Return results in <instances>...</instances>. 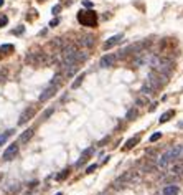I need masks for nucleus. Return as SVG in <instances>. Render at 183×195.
I'll list each match as a JSON object with an SVG mask.
<instances>
[{
	"instance_id": "f257e3e1",
	"label": "nucleus",
	"mask_w": 183,
	"mask_h": 195,
	"mask_svg": "<svg viewBox=\"0 0 183 195\" xmlns=\"http://www.w3.org/2000/svg\"><path fill=\"white\" fill-rule=\"evenodd\" d=\"M167 81H168V76L160 75V73H157V71H152V73H149L147 79L140 86V93L142 94H154L155 91L162 89L163 84H165Z\"/></svg>"
},
{
	"instance_id": "f03ea898",
	"label": "nucleus",
	"mask_w": 183,
	"mask_h": 195,
	"mask_svg": "<svg viewBox=\"0 0 183 195\" xmlns=\"http://www.w3.org/2000/svg\"><path fill=\"white\" fill-rule=\"evenodd\" d=\"M61 75H54L53 76V79H51V83L48 84V88H46L45 91L40 94V101H48L50 98H53L56 93H58V89H59V84H61Z\"/></svg>"
},
{
	"instance_id": "7ed1b4c3",
	"label": "nucleus",
	"mask_w": 183,
	"mask_h": 195,
	"mask_svg": "<svg viewBox=\"0 0 183 195\" xmlns=\"http://www.w3.org/2000/svg\"><path fill=\"white\" fill-rule=\"evenodd\" d=\"M78 22L83 27H97V15L94 10H81L78 12Z\"/></svg>"
},
{
	"instance_id": "20e7f679",
	"label": "nucleus",
	"mask_w": 183,
	"mask_h": 195,
	"mask_svg": "<svg viewBox=\"0 0 183 195\" xmlns=\"http://www.w3.org/2000/svg\"><path fill=\"white\" fill-rule=\"evenodd\" d=\"M26 61L30 65H33V66H43V65H46L50 61V56L46 53H41V51H31L26 56Z\"/></svg>"
},
{
	"instance_id": "39448f33",
	"label": "nucleus",
	"mask_w": 183,
	"mask_h": 195,
	"mask_svg": "<svg viewBox=\"0 0 183 195\" xmlns=\"http://www.w3.org/2000/svg\"><path fill=\"white\" fill-rule=\"evenodd\" d=\"M35 112H36V106H28V108L20 114V117H18V126L26 124V122L35 116Z\"/></svg>"
},
{
	"instance_id": "423d86ee",
	"label": "nucleus",
	"mask_w": 183,
	"mask_h": 195,
	"mask_svg": "<svg viewBox=\"0 0 183 195\" xmlns=\"http://www.w3.org/2000/svg\"><path fill=\"white\" fill-rule=\"evenodd\" d=\"M130 178H132V172H124L121 177H117L116 180H114V183H112L114 189H122V187H125L130 182Z\"/></svg>"
},
{
	"instance_id": "0eeeda50",
	"label": "nucleus",
	"mask_w": 183,
	"mask_h": 195,
	"mask_svg": "<svg viewBox=\"0 0 183 195\" xmlns=\"http://www.w3.org/2000/svg\"><path fill=\"white\" fill-rule=\"evenodd\" d=\"M116 61H117V56H116V55L107 53V55H104V56H101L99 66L101 68H111V66H114V63H116Z\"/></svg>"
},
{
	"instance_id": "6e6552de",
	"label": "nucleus",
	"mask_w": 183,
	"mask_h": 195,
	"mask_svg": "<svg viewBox=\"0 0 183 195\" xmlns=\"http://www.w3.org/2000/svg\"><path fill=\"white\" fill-rule=\"evenodd\" d=\"M17 154H18V144H10L7 149H5L4 152V160H13V159L17 157Z\"/></svg>"
},
{
	"instance_id": "1a4fd4ad",
	"label": "nucleus",
	"mask_w": 183,
	"mask_h": 195,
	"mask_svg": "<svg viewBox=\"0 0 183 195\" xmlns=\"http://www.w3.org/2000/svg\"><path fill=\"white\" fill-rule=\"evenodd\" d=\"M122 38H124V35H122V33L114 35V37H111L109 40H106L104 45H102V48H104V50H109V48H112L114 45H119V43L122 42Z\"/></svg>"
},
{
	"instance_id": "9d476101",
	"label": "nucleus",
	"mask_w": 183,
	"mask_h": 195,
	"mask_svg": "<svg viewBox=\"0 0 183 195\" xmlns=\"http://www.w3.org/2000/svg\"><path fill=\"white\" fill-rule=\"evenodd\" d=\"M33 134H35V129L33 127H28L26 131H23V132H21L20 137H18V142H20V144H26V142H28L30 139L33 137Z\"/></svg>"
},
{
	"instance_id": "9b49d317",
	"label": "nucleus",
	"mask_w": 183,
	"mask_h": 195,
	"mask_svg": "<svg viewBox=\"0 0 183 195\" xmlns=\"http://www.w3.org/2000/svg\"><path fill=\"white\" fill-rule=\"evenodd\" d=\"M79 45L81 46H84V48H91L92 45H94V37H92V35H83V37H81V40H79Z\"/></svg>"
},
{
	"instance_id": "f8f14e48",
	"label": "nucleus",
	"mask_w": 183,
	"mask_h": 195,
	"mask_svg": "<svg viewBox=\"0 0 183 195\" xmlns=\"http://www.w3.org/2000/svg\"><path fill=\"white\" fill-rule=\"evenodd\" d=\"M92 152H94V149H92V147H87V149H84L83 154H81V157H79V160L76 162V167H81V165H83L84 162L87 160V157H91V155H92Z\"/></svg>"
},
{
	"instance_id": "ddd939ff",
	"label": "nucleus",
	"mask_w": 183,
	"mask_h": 195,
	"mask_svg": "<svg viewBox=\"0 0 183 195\" xmlns=\"http://www.w3.org/2000/svg\"><path fill=\"white\" fill-rule=\"evenodd\" d=\"M183 152V145H173V147H170V149L167 150V154L170 155V159L173 160V159H178L180 155H182Z\"/></svg>"
},
{
	"instance_id": "4468645a",
	"label": "nucleus",
	"mask_w": 183,
	"mask_h": 195,
	"mask_svg": "<svg viewBox=\"0 0 183 195\" xmlns=\"http://www.w3.org/2000/svg\"><path fill=\"white\" fill-rule=\"evenodd\" d=\"M140 141V134H135L134 137H130V139H127V142H125V145L122 147V150H130L134 147V145L137 144V142Z\"/></svg>"
},
{
	"instance_id": "2eb2a0df",
	"label": "nucleus",
	"mask_w": 183,
	"mask_h": 195,
	"mask_svg": "<svg viewBox=\"0 0 183 195\" xmlns=\"http://www.w3.org/2000/svg\"><path fill=\"white\" fill-rule=\"evenodd\" d=\"M178 192H180L178 185H167L162 190V195H178Z\"/></svg>"
},
{
	"instance_id": "dca6fc26",
	"label": "nucleus",
	"mask_w": 183,
	"mask_h": 195,
	"mask_svg": "<svg viewBox=\"0 0 183 195\" xmlns=\"http://www.w3.org/2000/svg\"><path fill=\"white\" fill-rule=\"evenodd\" d=\"M170 174L177 175V177H180V175H183V162H177L173 167H172Z\"/></svg>"
},
{
	"instance_id": "f3484780",
	"label": "nucleus",
	"mask_w": 183,
	"mask_h": 195,
	"mask_svg": "<svg viewBox=\"0 0 183 195\" xmlns=\"http://www.w3.org/2000/svg\"><path fill=\"white\" fill-rule=\"evenodd\" d=\"M137 116H139L137 108H130L129 111H127V114H125V119H127V121H134V119H137Z\"/></svg>"
},
{
	"instance_id": "a211bd4d",
	"label": "nucleus",
	"mask_w": 183,
	"mask_h": 195,
	"mask_svg": "<svg viewBox=\"0 0 183 195\" xmlns=\"http://www.w3.org/2000/svg\"><path fill=\"white\" fill-rule=\"evenodd\" d=\"M84 78H86V75H84V73H81L79 76H76V79L73 81V84H71V89H76V88L81 86V83L84 81Z\"/></svg>"
},
{
	"instance_id": "6ab92c4d",
	"label": "nucleus",
	"mask_w": 183,
	"mask_h": 195,
	"mask_svg": "<svg viewBox=\"0 0 183 195\" xmlns=\"http://www.w3.org/2000/svg\"><path fill=\"white\" fill-rule=\"evenodd\" d=\"M173 116H175V111H172V109H170V111L163 112L158 121H160V124H163V122H167V121H170V117H173Z\"/></svg>"
},
{
	"instance_id": "aec40b11",
	"label": "nucleus",
	"mask_w": 183,
	"mask_h": 195,
	"mask_svg": "<svg viewBox=\"0 0 183 195\" xmlns=\"http://www.w3.org/2000/svg\"><path fill=\"white\" fill-rule=\"evenodd\" d=\"M13 134V129H9V131H5L4 134H0V145H4L5 142L9 141V137Z\"/></svg>"
},
{
	"instance_id": "412c9836",
	"label": "nucleus",
	"mask_w": 183,
	"mask_h": 195,
	"mask_svg": "<svg viewBox=\"0 0 183 195\" xmlns=\"http://www.w3.org/2000/svg\"><path fill=\"white\" fill-rule=\"evenodd\" d=\"M0 51L4 55H9L10 51H13V45H10V43H5V45L0 46Z\"/></svg>"
},
{
	"instance_id": "4be33fe9",
	"label": "nucleus",
	"mask_w": 183,
	"mask_h": 195,
	"mask_svg": "<svg viewBox=\"0 0 183 195\" xmlns=\"http://www.w3.org/2000/svg\"><path fill=\"white\" fill-rule=\"evenodd\" d=\"M68 174H69V169H64V170L61 172V174L56 175V180H64V178L68 177Z\"/></svg>"
},
{
	"instance_id": "5701e85b",
	"label": "nucleus",
	"mask_w": 183,
	"mask_h": 195,
	"mask_svg": "<svg viewBox=\"0 0 183 195\" xmlns=\"http://www.w3.org/2000/svg\"><path fill=\"white\" fill-rule=\"evenodd\" d=\"M160 137H162V132H155V134H152V136H150V142H157L158 139H160Z\"/></svg>"
},
{
	"instance_id": "b1692460",
	"label": "nucleus",
	"mask_w": 183,
	"mask_h": 195,
	"mask_svg": "<svg viewBox=\"0 0 183 195\" xmlns=\"http://www.w3.org/2000/svg\"><path fill=\"white\" fill-rule=\"evenodd\" d=\"M59 12H61V4H59V5H54L53 9H51V13H53V15H58Z\"/></svg>"
},
{
	"instance_id": "393cba45",
	"label": "nucleus",
	"mask_w": 183,
	"mask_h": 195,
	"mask_svg": "<svg viewBox=\"0 0 183 195\" xmlns=\"http://www.w3.org/2000/svg\"><path fill=\"white\" fill-rule=\"evenodd\" d=\"M96 169H97V164H91V165L86 169V172H87V174H92V172H94Z\"/></svg>"
},
{
	"instance_id": "a878e982",
	"label": "nucleus",
	"mask_w": 183,
	"mask_h": 195,
	"mask_svg": "<svg viewBox=\"0 0 183 195\" xmlns=\"http://www.w3.org/2000/svg\"><path fill=\"white\" fill-rule=\"evenodd\" d=\"M23 32H25V27H18L17 30H13L12 33H13V35H21Z\"/></svg>"
},
{
	"instance_id": "bb28decb",
	"label": "nucleus",
	"mask_w": 183,
	"mask_h": 195,
	"mask_svg": "<svg viewBox=\"0 0 183 195\" xmlns=\"http://www.w3.org/2000/svg\"><path fill=\"white\" fill-rule=\"evenodd\" d=\"M7 23H9V17H0V27H5L7 25Z\"/></svg>"
},
{
	"instance_id": "cd10ccee",
	"label": "nucleus",
	"mask_w": 183,
	"mask_h": 195,
	"mask_svg": "<svg viewBox=\"0 0 183 195\" xmlns=\"http://www.w3.org/2000/svg\"><path fill=\"white\" fill-rule=\"evenodd\" d=\"M83 5L86 9H92V2H89V0H83Z\"/></svg>"
},
{
	"instance_id": "c85d7f7f",
	"label": "nucleus",
	"mask_w": 183,
	"mask_h": 195,
	"mask_svg": "<svg viewBox=\"0 0 183 195\" xmlns=\"http://www.w3.org/2000/svg\"><path fill=\"white\" fill-rule=\"evenodd\" d=\"M51 112H53V109H48V111H45V112H43V119H45V117H48V116H51Z\"/></svg>"
},
{
	"instance_id": "c756f323",
	"label": "nucleus",
	"mask_w": 183,
	"mask_h": 195,
	"mask_svg": "<svg viewBox=\"0 0 183 195\" xmlns=\"http://www.w3.org/2000/svg\"><path fill=\"white\" fill-rule=\"evenodd\" d=\"M58 23H59V20H58V18H53V20L50 22V27H56Z\"/></svg>"
},
{
	"instance_id": "7c9ffc66",
	"label": "nucleus",
	"mask_w": 183,
	"mask_h": 195,
	"mask_svg": "<svg viewBox=\"0 0 183 195\" xmlns=\"http://www.w3.org/2000/svg\"><path fill=\"white\" fill-rule=\"evenodd\" d=\"M145 103H147L145 98H139V99H137V104H145Z\"/></svg>"
},
{
	"instance_id": "2f4dec72",
	"label": "nucleus",
	"mask_w": 183,
	"mask_h": 195,
	"mask_svg": "<svg viewBox=\"0 0 183 195\" xmlns=\"http://www.w3.org/2000/svg\"><path fill=\"white\" fill-rule=\"evenodd\" d=\"M5 76H7V75H5V71H0V83L5 79Z\"/></svg>"
},
{
	"instance_id": "473e14b6",
	"label": "nucleus",
	"mask_w": 183,
	"mask_h": 195,
	"mask_svg": "<svg viewBox=\"0 0 183 195\" xmlns=\"http://www.w3.org/2000/svg\"><path fill=\"white\" fill-rule=\"evenodd\" d=\"M4 4H5V0H0V9L4 7Z\"/></svg>"
},
{
	"instance_id": "72a5a7b5",
	"label": "nucleus",
	"mask_w": 183,
	"mask_h": 195,
	"mask_svg": "<svg viewBox=\"0 0 183 195\" xmlns=\"http://www.w3.org/2000/svg\"><path fill=\"white\" fill-rule=\"evenodd\" d=\"M56 195H63V194H61V192H58V194H56Z\"/></svg>"
},
{
	"instance_id": "f704fd0d",
	"label": "nucleus",
	"mask_w": 183,
	"mask_h": 195,
	"mask_svg": "<svg viewBox=\"0 0 183 195\" xmlns=\"http://www.w3.org/2000/svg\"><path fill=\"white\" fill-rule=\"evenodd\" d=\"M38 2H45V0H38Z\"/></svg>"
}]
</instances>
